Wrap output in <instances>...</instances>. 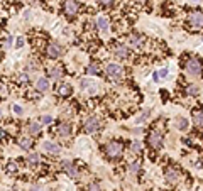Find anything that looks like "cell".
<instances>
[{
	"label": "cell",
	"mask_w": 203,
	"mask_h": 191,
	"mask_svg": "<svg viewBox=\"0 0 203 191\" xmlns=\"http://www.w3.org/2000/svg\"><path fill=\"white\" fill-rule=\"evenodd\" d=\"M58 132H59L61 137H68L71 134V127H69V123H61L59 128H58Z\"/></svg>",
	"instance_id": "obj_16"
},
{
	"label": "cell",
	"mask_w": 203,
	"mask_h": 191,
	"mask_svg": "<svg viewBox=\"0 0 203 191\" xmlns=\"http://www.w3.org/2000/svg\"><path fill=\"white\" fill-rule=\"evenodd\" d=\"M157 74H159L161 78H166L168 76V69H159V73H157Z\"/></svg>",
	"instance_id": "obj_36"
},
{
	"label": "cell",
	"mask_w": 203,
	"mask_h": 191,
	"mask_svg": "<svg viewBox=\"0 0 203 191\" xmlns=\"http://www.w3.org/2000/svg\"><path fill=\"white\" fill-rule=\"evenodd\" d=\"M188 93H190V95H196V93H198V86H196V85H190V86H188Z\"/></svg>",
	"instance_id": "obj_28"
},
{
	"label": "cell",
	"mask_w": 203,
	"mask_h": 191,
	"mask_svg": "<svg viewBox=\"0 0 203 191\" xmlns=\"http://www.w3.org/2000/svg\"><path fill=\"white\" fill-rule=\"evenodd\" d=\"M193 118H195V122H196L198 125H203V110L195 112V113H193Z\"/></svg>",
	"instance_id": "obj_21"
},
{
	"label": "cell",
	"mask_w": 203,
	"mask_h": 191,
	"mask_svg": "<svg viewBox=\"0 0 203 191\" xmlns=\"http://www.w3.org/2000/svg\"><path fill=\"white\" fill-rule=\"evenodd\" d=\"M36 88L39 90V91H46V90L49 88V83H48L46 78H39V80H37V83H36Z\"/></svg>",
	"instance_id": "obj_17"
},
{
	"label": "cell",
	"mask_w": 203,
	"mask_h": 191,
	"mask_svg": "<svg viewBox=\"0 0 203 191\" xmlns=\"http://www.w3.org/2000/svg\"><path fill=\"white\" fill-rule=\"evenodd\" d=\"M63 169H64V171L68 173L71 178H76V176H78V169H76V166H74L73 163H69V161H63Z\"/></svg>",
	"instance_id": "obj_9"
},
{
	"label": "cell",
	"mask_w": 203,
	"mask_h": 191,
	"mask_svg": "<svg viewBox=\"0 0 203 191\" xmlns=\"http://www.w3.org/2000/svg\"><path fill=\"white\" fill-rule=\"evenodd\" d=\"M27 163L31 164V166H34L39 163V156L36 154V152H31V154H27Z\"/></svg>",
	"instance_id": "obj_19"
},
{
	"label": "cell",
	"mask_w": 203,
	"mask_h": 191,
	"mask_svg": "<svg viewBox=\"0 0 203 191\" xmlns=\"http://www.w3.org/2000/svg\"><path fill=\"white\" fill-rule=\"evenodd\" d=\"M86 191H100V186H98L97 183H90L88 188H86Z\"/></svg>",
	"instance_id": "obj_27"
},
{
	"label": "cell",
	"mask_w": 203,
	"mask_h": 191,
	"mask_svg": "<svg viewBox=\"0 0 203 191\" xmlns=\"http://www.w3.org/2000/svg\"><path fill=\"white\" fill-rule=\"evenodd\" d=\"M86 73H88V74H93V76H97V74H100V69H98L97 64H88V68H86Z\"/></svg>",
	"instance_id": "obj_20"
},
{
	"label": "cell",
	"mask_w": 203,
	"mask_h": 191,
	"mask_svg": "<svg viewBox=\"0 0 203 191\" xmlns=\"http://www.w3.org/2000/svg\"><path fill=\"white\" fill-rule=\"evenodd\" d=\"M49 76L54 78V80H58V78L61 76V68H53V69H49Z\"/></svg>",
	"instance_id": "obj_23"
},
{
	"label": "cell",
	"mask_w": 203,
	"mask_h": 191,
	"mask_svg": "<svg viewBox=\"0 0 203 191\" xmlns=\"http://www.w3.org/2000/svg\"><path fill=\"white\" fill-rule=\"evenodd\" d=\"M129 44H130V46H135V48H139V46L142 44V36H139V34H130V36H129Z\"/></svg>",
	"instance_id": "obj_14"
},
{
	"label": "cell",
	"mask_w": 203,
	"mask_h": 191,
	"mask_svg": "<svg viewBox=\"0 0 203 191\" xmlns=\"http://www.w3.org/2000/svg\"><path fill=\"white\" fill-rule=\"evenodd\" d=\"M43 149L46 152H49V154H59L61 152V147L58 146V144H54V142H49V140L43 144Z\"/></svg>",
	"instance_id": "obj_8"
},
{
	"label": "cell",
	"mask_w": 203,
	"mask_h": 191,
	"mask_svg": "<svg viewBox=\"0 0 203 191\" xmlns=\"http://www.w3.org/2000/svg\"><path fill=\"white\" fill-rule=\"evenodd\" d=\"M105 73L109 74L110 78H120V74H122V68H120L119 64H115V63H110V64H107Z\"/></svg>",
	"instance_id": "obj_4"
},
{
	"label": "cell",
	"mask_w": 203,
	"mask_h": 191,
	"mask_svg": "<svg viewBox=\"0 0 203 191\" xmlns=\"http://www.w3.org/2000/svg\"><path fill=\"white\" fill-rule=\"evenodd\" d=\"M176 128H180V130H186V128H188V120H186V118H178L176 120Z\"/></svg>",
	"instance_id": "obj_18"
},
{
	"label": "cell",
	"mask_w": 203,
	"mask_h": 191,
	"mask_svg": "<svg viewBox=\"0 0 203 191\" xmlns=\"http://www.w3.org/2000/svg\"><path fill=\"white\" fill-rule=\"evenodd\" d=\"M98 128H100V122H98L97 117H88L85 122V132H88V134H93V132H97Z\"/></svg>",
	"instance_id": "obj_3"
},
{
	"label": "cell",
	"mask_w": 203,
	"mask_h": 191,
	"mask_svg": "<svg viewBox=\"0 0 203 191\" xmlns=\"http://www.w3.org/2000/svg\"><path fill=\"white\" fill-rule=\"evenodd\" d=\"M5 93H7V90H5V86H2V97L5 98Z\"/></svg>",
	"instance_id": "obj_38"
},
{
	"label": "cell",
	"mask_w": 203,
	"mask_h": 191,
	"mask_svg": "<svg viewBox=\"0 0 203 191\" xmlns=\"http://www.w3.org/2000/svg\"><path fill=\"white\" fill-rule=\"evenodd\" d=\"M41 122H43L44 125H49V123L53 122V117L51 115H43V117H41Z\"/></svg>",
	"instance_id": "obj_26"
},
{
	"label": "cell",
	"mask_w": 203,
	"mask_h": 191,
	"mask_svg": "<svg viewBox=\"0 0 203 191\" xmlns=\"http://www.w3.org/2000/svg\"><path fill=\"white\" fill-rule=\"evenodd\" d=\"M24 46V39L22 37H17V39H15V48H22Z\"/></svg>",
	"instance_id": "obj_33"
},
{
	"label": "cell",
	"mask_w": 203,
	"mask_h": 191,
	"mask_svg": "<svg viewBox=\"0 0 203 191\" xmlns=\"http://www.w3.org/2000/svg\"><path fill=\"white\" fill-rule=\"evenodd\" d=\"M105 151H107V154H109L110 157H119L120 154H122V146H120V142L112 140V142H109L105 146Z\"/></svg>",
	"instance_id": "obj_2"
},
{
	"label": "cell",
	"mask_w": 203,
	"mask_h": 191,
	"mask_svg": "<svg viewBox=\"0 0 203 191\" xmlns=\"http://www.w3.org/2000/svg\"><path fill=\"white\" fill-rule=\"evenodd\" d=\"M27 81H29V78H27V74H26V73L19 74V83H27Z\"/></svg>",
	"instance_id": "obj_31"
},
{
	"label": "cell",
	"mask_w": 203,
	"mask_h": 191,
	"mask_svg": "<svg viewBox=\"0 0 203 191\" xmlns=\"http://www.w3.org/2000/svg\"><path fill=\"white\" fill-rule=\"evenodd\" d=\"M97 27L100 29L102 32H107V31H109V19H107L105 15H98V19H97Z\"/></svg>",
	"instance_id": "obj_12"
},
{
	"label": "cell",
	"mask_w": 203,
	"mask_h": 191,
	"mask_svg": "<svg viewBox=\"0 0 203 191\" xmlns=\"http://www.w3.org/2000/svg\"><path fill=\"white\" fill-rule=\"evenodd\" d=\"M12 41H14V37H12V36H7V39H5V43H3V46H5L7 49L12 48Z\"/></svg>",
	"instance_id": "obj_30"
},
{
	"label": "cell",
	"mask_w": 203,
	"mask_h": 191,
	"mask_svg": "<svg viewBox=\"0 0 203 191\" xmlns=\"http://www.w3.org/2000/svg\"><path fill=\"white\" fill-rule=\"evenodd\" d=\"M152 78H154V81H157V80H159V74L154 73V74H152Z\"/></svg>",
	"instance_id": "obj_39"
},
{
	"label": "cell",
	"mask_w": 203,
	"mask_h": 191,
	"mask_svg": "<svg viewBox=\"0 0 203 191\" xmlns=\"http://www.w3.org/2000/svg\"><path fill=\"white\" fill-rule=\"evenodd\" d=\"M31 191H39V188H37V186H36V188H32Z\"/></svg>",
	"instance_id": "obj_40"
},
{
	"label": "cell",
	"mask_w": 203,
	"mask_h": 191,
	"mask_svg": "<svg viewBox=\"0 0 203 191\" xmlns=\"http://www.w3.org/2000/svg\"><path fill=\"white\" fill-rule=\"evenodd\" d=\"M61 53H63V48L58 43H49L48 44V56L49 58H58V56H61Z\"/></svg>",
	"instance_id": "obj_5"
},
{
	"label": "cell",
	"mask_w": 203,
	"mask_h": 191,
	"mask_svg": "<svg viewBox=\"0 0 203 191\" xmlns=\"http://www.w3.org/2000/svg\"><path fill=\"white\" fill-rule=\"evenodd\" d=\"M12 110H14V113H15V115H22V113H24L22 107H19V105H14V107H12Z\"/></svg>",
	"instance_id": "obj_29"
},
{
	"label": "cell",
	"mask_w": 203,
	"mask_h": 191,
	"mask_svg": "<svg viewBox=\"0 0 203 191\" xmlns=\"http://www.w3.org/2000/svg\"><path fill=\"white\" fill-rule=\"evenodd\" d=\"M190 22L196 27H201L203 26V14L201 12H193V14H190Z\"/></svg>",
	"instance_id": "obj_10"
},
{
	"label": "cell",
	"mask_w": 203,
	"mask_h": 191,
	"mask_svg": "<svg viewBox=\"0 0 203 191\" xmlns=\"http://www.w3.org/2000/svg\"><path fill=\"white\" fill-rule=\"evenodd\" d=\"M29 132H31V134H39V132H41V123H34V122H32L31 125H29Z\"/></svg>",
	"instance_id": "obj_22"
},
{
	"label": "cell",
	"mask_w": 203,
	"mask_h": 191,
	"mask_svg": "<svg viewBox=\"0 0 203 191\" xmlns=\"http://www.w3.org/2000/svg\"><path fill=\"white\" fill-rule=\"evenodd\" d=\"M98 2L102 3V5H105V7H109V5H112V3L115 2V0H98Z\"/></svg>",
	"instance_id": "obj_34"
},
{
	"label": "cell",
	"mask_w": 203,
	"mask_h": 191,
	"mask_svg": "<svg viewBox=\"0 0 203 191\" xmlns=\"http://www.w3.org/2000/svg\"><path fill=\"white\" fill-rule=\"evenodd\" d=\"M147 115H149V112L146 110V112H144V113H142V115H140V117L137 118V122H140V120H144V118H146V117H147Z\"/></svg>",
	"instance_id": "obj_37"
},
{
	"label": "cell",
	"mask_w": 203,
	"mask_h": 191,
	"mask_svg": "<svg viewBox=\"0 0 203 191\" xmlns=\"http://www.w3.org/2000/svg\"><path fill=\"white\" fill-rule=\"evenodd\" d=\"M191 2H200V0H191Z\"/></svg>",
	"instance_id": "obj_41"
},
{
	"label": "cell",
	"mask_w": 203,
	"mask_h": 191,
	"mask_svg": "<svg viewBox=\"0 0 203 191\" xmlns=\"http://www.w3.org/2000/svg\"><path fill=\"white\" fill-rule=\"evenodd\" d=\"M9 171H10V173L17 171V166H15V163H9Z\"/></svg>",
	"instance_id": "obj_35"
},
{
	"label": "cell",
	"mask_w": 203,
	"mask_h": 191,
	"mask_svg": "<svg viewBox=\"0 0 203 191\" xmlns=\"http://www.w3.org/2000/svg\"><path fill=\"white\" fill-rule=\"evenodd\" d=\"M140 142H137V140H135V142H132L130 144V149H132V152H140Z\"/></svg>",
	"instance_id": "obj_25"
},
{
	"label": "cell",
	"mask_w": 203,
	"mask_h": 191,
	"mask_svg": "<svg viewBox=\"0 0 203 191\" xmlns=\"http://www.w3.org/2000/svg\"><path fill=\"white\" fill-rule=\"evenodd\" d=\"M149 142H151V146L154 149H159L163 146V137H161V134H157V132H152L149 135Z\"/></svg>",
	"instance_id": "obj_7"
},
{
	"label": "cell",
	"mask_w": 203,
	"mask_h": 191,
	"mask_svg": "<svg viewBox=\"0 0 203 191\" xmlns=\"http://www.w3.org/2000/svg\"><path fill=\"white\" fill-rule=\"evenodd\" d=\"M186 71L191 74V76H200L201 74V63L196 58H190L188 63H186Z\"/></svg>",
	"instance_id": "obj_1"
},
{
	"label": "cell",
	"mask_w": 203,
	"mask_h": 191,
	"mask_svg": "<svg viewBox=\"0 0 203 191\" xmlns=\"http://www.w3.org/2000/svg\"><path fill=\"white\" fill-rule=\"evenodd\" d=\"M64 12L68 15H74L78 12V0H64Z\"/></svg>",
	"instance_id": "obj_6"
},
{
	"label": "cell",
	"mask_w": 203,
	"mask_h": 191,
	"mask_svg": "<svg viewBox=\"0 0 203 191\" xmlns=\"http://www.w3.org/2000/svg\"><path fill=\"white\" fill-rule=\"evenodd\" d=\"M114 53H115V56H119V58H127L129 56V48L124 46V44H119V46L114 48Z\"/></svg>",
	"instance_id": "obj_11"
},
{
	"label": "cell",
	"mask_w": 203,
	"mask_h": 191,
	"mask_svg": "<svg viewBox=\"0 0 203 191\" xmlns=\"http://www.w3.org/2000/svg\"><path fill=\"white\" fill-rule=\"evenodd\" d=\"M58 93H59L61 97H68V95L71 93V86H69L68 83H61L59 88H58Z\"/></svg>",
	"instance_id": "obj_15"
},
{
	"label": "cell",
	"mask_w": 203,
	"mask_h": 191,
	"mask_svg": "<svg viewBox=\"0 0 203 191\" xmlns=\"http://www.w3.org/2000/svg\"><path fill=\"white\" fill-rule=\"evenodd\" d=\"M164 178H166L168 183H176L180 179V173H178L176 169H168L166 174H164Z\"/></svg>",
	"instance_id": "obj_13"
},
{
	"label": "cell",
	"mask_w": 203,
	"mask_h": 191,
	"mask_svg": "<svg viewBox=\"0 0 203 191\" xmlns=\"http://www.w3.org/2000/svg\"><path fill=\"white\" fill-rule=\"evenodd\" d=\"M19 146L22 149H29L31 147V139H19Z\"/></svg>",
	"instance_id": "obj_24"
},
{
	"label": "cell",
	"mask_w": 203,
	"mask_h": 191,
	"mask_svg": "<svg viewBox=\"0 0 203 191\" xmlns=\"http://www.w3.org/2000/svg\"><path fill=\"white\" fill-rule=\"evenodd\" d=\"M129 169H130V173H137V171H139V164H137V163H132Z\"/></svg>",
	"instance_id": "obj_32"
}]
</instances>
